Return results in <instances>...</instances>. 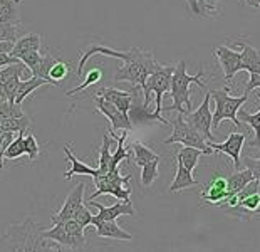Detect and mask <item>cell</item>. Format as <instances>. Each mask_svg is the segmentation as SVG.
Wrapping results in <instances>:
<instances>
[{
	"label": "cell",
	"instance_id": "6da1fadb",
	"mask_svg": "<svg viewBox=\"0 0 260 252\" xmlns=\"http://www.w3.org/2000/svg\"><path fill=\"white\" fill-rule=\"evenodd\" d=\"M46 227L27 217L19 226H10L0 235V250H52L60 245L44 237Z\"/></svg>",
	"mask_w": 260,
	"mask_h": 252
},
{
	"label": "cell",
	"instance_id": "7a4b0ae2",
	"mask_svg": "<svg viewBox=\"0 0 260 252\" xmlns=\"http://www.w3.org/2000/svg\"><path fill=\"white\" fill-rule=\"evenodd\" d=\"M203 76V69L200 67L195 76H190L186 72V63L185 61H180L176 64L173 76H171V88L167 93L168 96L173 99V104L170 106H163V111H178L180 115H188L191 111V98H190V86L191 84H197L202 89H205V82L202 81Z\"/></svg>",
	"mask_w": 260,
	"mask_h": 252
},
{
	"label": "cell",
	"instance_id": "3957f363",
	"mask_svg": "<svg viewBox=\"0 0 260 252\" xmlns=\"http://www.w3.org/2000/svg\"><path fill=\"white\" fill-rule=\"evenodd\" d=\"M159 66L161 64L156 63L153 50L131 47V59L128 63H124L123 67H119L114 76V79L116 81H128L133 84V86H140L141 89H145L148 76L153 74Z\"/></svg>",
	"mask_w": 260,
	"mask_h": 252
},
{
	"label": "cell",
	"instance_id": "277c9868",
	"mask_svg": "<svg viewBox=\"0 0 260 252\" xmlns=\"http://www.w3.org/2000/svg\"><path fill=\"white\" fill-rule=\"evenodd\" d=\"M175 67L171 66H159L153 74L148 76L146 86L143 89L145 93V103H143V109H148L149 103H151V94H154V111L151 113V120H158L163 125H170V120L161 116L163 111V96L170 91L171 88V76H173Z\"/></svg>",
	"mask_w": 260,
	"mask_h": 252
},
{
	"label": "cell",
	"instance_id": "5b68a950",
	"mask_svg": "<svg viewBox=\"0 0 260 252\" xmlns=\"http://www.w3.org/2000/svg\"><path fill=\"white\" fill-rule=\"evenodd\" d=\"M212 93V98L215 99V111H213V130H217L220 123L223 120H230L235 123V126L242 130V121L239 120V109L243 103L248 99V94H242L239 98H234L229 94V86L222 89H215Z\"/></svg>",
	"mask_w": 260,
	"mask_h": 252
},
{
	"label": "cell",
	"instance_id": "8992f818",
	"mask_svg": "<svg viewBox=\"0 0 260 252\" xmlns=\"http://www.w3.org/2000/svg\"><path fill=\"white\" fill-rule=\"evenodd\" d=\"M94 178V185H96V192H94L89 200H94L101 195H113V197L119 200H129L131 195V175L121 177L118 168H111L104 175H96Z\"/></svg>",
	"mask_w": 260,
	"mask_h": 252
},
{
	"label": "cell",
	"instance_id": "52a82bcc",
	"mask_svg": "<svg viewBox=\"0 0 260 252\" xmlns=\"http://www.w3.org/2000/svg\"><path fill=\"white\" fill-rule=\"evenodd\" d=\"M170 125L173 126V133L171 136L165 139L163 143H180L183 147H193L203 151V155H213V148L208 145V139H205L200 133L188 125L185 120V115H180L175 118L173 121H170Z\"/></svg>",
	"mask_w": 260,
	"mask_h": 252
},
{
	"label": "cell",
	"instance_id": "ba28073f",
	"mask_svg": "<svg viewBox=\"0 0 260 252\" xmlns=\"http://www.w3.org/2000/svg\"><path fill=\"white\" fill-rule=\"evenodd\" d=\"M210 99H212V93H207L202 101V104L198 106L195 111H190L188 115H185L186 123L190 125L193 130H197L202 134L205 139L215 143L217 138L213 134V113L210 111Z\"/></svg>",
	"mask_w": 260,
	"mask_h": 252
},
{
	"label": "cell",
	"instance_id": "9c48e42d",
	"mask_svg": "<svg viewBox=\"0 0 260 252\" xmlns=\"http://www.w3.org/2000/svg\"><path fill=\"white\" fill-rule=\"evenodd\" d=\"M94 103H96V108L101 115H104L111 121V130L109 133H116L118 130H133V121L131 116L128 113H123L118 106H114L111 101H108L106 98H103L101 94H96L94 96Z\"/></svg>",
	"mask_w": 260,
	"mask_h": 252
},
{
	"label": "cell",
	"instance_id": "30bf717a",
	"mask_svg": "<svg viewBox=\"0 0 260 252\" xmlns=\"http://www.w3.org/2000/svg\"><path fill=\"white\" fill-rule=\"evenodd\" d=\"M213 54L217 55L218 63L222 66L226 82H230L240 71H243L240 49L237 50V49H232L226 46H217V47H213Z\"/></svg>",
	"mask_w": 260,
	"mask_h": 252
},
{
	"label": "cell",
	"instance_id": "8fae6325",
	"mask_svg": "<svg viewBox=\"0 0 260 252\" xmlns=\"http://www.w3.org/2000/svg\"><path fill=\"white\" fill-rule=\"evenodd\" d=\"M44 237L59 244L60 249H82L86 245V239H79V237H76V235L69 234L68 229L64 226V222H57V223H54L52 229L44 231Z\"/></svg>",
	"mask_w": 260,
	"mask_h": 252
},
{
	"label": "cell",
	"instance_id": "7c38bea8",
	"mask_svg": "<svg viewBox=\"0 0 260 252\" xmlns=\"http://www.w3.org/2000/svg\"><path fill=\"white\" fill-rule=\"evenodd\" d=\"M245 139H247L245 133L234 131V133L229 134V138H226L223 143L208 142V145L213 148V151H222V153L229 155L230 158L234 160V165H235V170H237V168L242 166V163H240V151L243 148V145H245Z\"/></svg>",
	"mask_w": 260,
	"mask_h": 252
},
{
	"label": "cell",
	"instance_id": "4fadbf2b",
	"mask_svg": "<svg viewBox=\"0 0 260 252\" xmlns=\"http://www.w3.org/2000/svg\"><path fill=\"white\" fill-rule=\"evenodd\" d=\"M84 187H86L84 182L77 183V187L68 195V199H66L64 205L60 207V210L56 215H52V223L66 222V220H69V218L74 217L76 210L84 204Z\"/></svg>",
	"mask_w": 260,
	"mask_h": 252
},
{
	"label": "cell",
	"instance_id": "5bb4252c",
	"mask_svg": "<svg viewBox=\"0 0 260 252\" xmlns=\"http://www.w3.org/2000/svg\"><path fill=\"white\" fill-rule=\"evenodd\" d=\"M202 199L205 202H208V204L223 205L225 202L230 199V195H229V182H226V178L220 177V175H215L212 180L208 182V187L203 188Z\"/></svg>",
	"mask_w": 260,
	"mask_h": 252
},
{
	"label": "cell",
	"instance_id": "9a60e30c",
	"mask_svg": "<svg viewBox=\"0 0 260 252\" xmlns=\"http://www.w3.org/2000/svg\"><path fill=\"white\" fill-rule=\"evenodd\" d=\"M91 226L96 227L98 235L103 239H116V240H131L133 235L126 232L124 229H121L116 220H106L99 215H92Z\"/></svg>",
	"mask_w": 260,
	"mask_h": 252
},
{
	"label": "cell",
	"instance_id": "2e32d148",
	"mask_svg": "<svg viewBox=\"0 0 260 252\" xmlns=\"http://www.w3.org/2000/svg\"><path fill=\"white\" fill-rule=\"evenodd\" d=\"M89 205H92L94 209H98V215L106 220H116L119 215H135V207H133L131 200H121L118 204H114L111 207H104L101 204L89 200Z\"/></svg>",
	"mask_w": 260,
	"mask_h": 252
},
{
	"label": "cell",
	"instance_id": "e0dca14e",
	"mask_svg": "<svg viewBox=\"0 0 260 252\" xmlns=\"http://www.w3.org/2000/svg\"><path fill=\"white\" fill-rule=\"evenodd\" d=\"M96 94H101L103 98H106L108 101H111L114 106L123 111V113H128L133 108V94L131 91H119V89L114 88H101L98 89Z\"/></svg>",
	"mask_w": 260,
	"mask_h": 252
},
{
	"label": "cell",
	"instance_id": "ac0fdd59",
	"mask_svg": "<svg viewBox=\"0 0 260 252\" xmlns=\"http://www.w3.org/2000/svg\"><path fill=\"white\" fill-rule=\"evenodd\" d=\"M41 34H27L24 37H19V41L14 44V49L10 54L14 58L22 59L29 52H41Z\"/></svg>",
	"mask_w": 260,
	"mask_h": 252
},
{
	"label": "cell",
	"instance_id": "d6986e66",
	"mask_svg": "<svg viewBox=\"0 0 260 252\" xmlns=\"http://www.w3.org/2000/svg\"><path fill=\"white\" fill-rule=\"evenodd\" d=\"M64 153H66V160L71 161V168L68 172L64 173V178H73L76 175H89V177H96L98 175V168H91L87 166L86 163H82V161L77 160V156L74 155V151L71 150V145L64 148Z\"/></svg>",
	"mask_w": 260,
	"mask_h": 252
},
{
	"label": "cell",
	"instance_id": "ffe728a7",
	"mask_svg": "<svg viewBox=\"0 0 260 252\" xmlns=\"http://www.w3.org/2000/svg\"><path fill=\"white\" fill-rule=\"evenodd\" d=\"M176 161H178V165H176V175H175V180L170 185V192H181V190L191 188V187H195V185H202L200 182L193 178L191 170H188L180 160H176Z\"/></svg>",
	"mask_w": 260,
	"mask_h": 252
},
{
	"label": "cell",
	"instance_id": "44dd1931",
	"mask_svg": "<svg viewBox=\"0 0 260 252\" xmlns=\"http://www.w3.org/2000/svg\"><path fill=\"white\" fill-rule=\"evenodd\" d=\"M218 2L220 0H186V5L193 15L208 19V17H217L220 14Z\"/></svg>",
	"mask_w": 260,
	"mask_h": 252
},
{
	"label": "cell",
	"instance_id": "7402d4cb",
	"mask_svg": "<svg viewBox=\"0 0 260 252\" xmlns=\"http://www.w3.org/2000/svg\"><path fill=\"white\" fill-rule=\"evenodd\" d=\"M239 49L242 50L243 71H248V74H260V49L248 44H239Z\"/></svg>",
	"mask_w": 260,
	"mask_h": 252
},
{
	"label": "cell",
	"instance_id": "603a6c76",
	"mask_svg": "<svg viewBox=\"0 0 260 252\" xmlns=\"http://www.w3.org/2000/svg\"><path fill=\"white\" fill-rule=\"evenodd\" d=\"M253 173L252 170H240V168H237V172H234L232 175L226 177V182H229V195L230 197H234L237 192H240L243 187H247L248 183L253 180Z\"/></svg>",
	"mask_w": 260,
	"mask_h": 252
},
{
	"label": "cell",
	"instance_id": "cb8c5ba5",
	"mask_svg": "<svg viewBox=\"0 0 260 252\" xmlns=\"http://www.w3.org/2000/svg\"><path fill=\"white\" fill-rule=\"evenodd\" d=\"M20 5L22 0H0V22H20Z\"/></svg>",
	"mask_w": 260,
	"mask_h": 252
},
{
	"label": "cell",
	"instance_id": "d4e9b609",
	"mask_svg": "<svg viewBox=\"0 0 260 252\" xmlns=\"http://www.w3.org/2000/svg\"><path fill=\"white\" fill-rule=\"evenodd\" d=\"M47 84L49 82L46 79H42V77H37V76H32L30 79H27V81H20L19 89H17V96H15V103L22 106L24 99L29 96L30 93H34L36 89L42 88V86H47Z\"/></svg>",
	"mask_w": 260,
	"mask_h": 252
},
{
	"label": "cell",
	"instance_id": "484cf974",
	"mask_svg": "<svg viewBox=\"0 0 260 252\" xmlns=\"http://www.w3.org/2000/svg\"><path fill=\"white\" fill-rule=\"evenodd\" d=\"M131 150H133V156H135V163L140 168L145 166L146 163H149V161H153V160H159L158 155L154 153L151 148H148L146 145H143L140 142L131 143Z\"/></svg>",
	"mask_w": 260,
	"mask_h": 252
},
{
	"label": "cell",
	"instance_id": "4316f807",
	"mask_svg": "<svg viewBox=\"0 0 260 252\" xmlns=\"http://www.w3.org/2000/svg\"><path fill=\"white\" fill-rule=\"evenodd\" d=\"M255 94H257V98L260 99V91H258V89H255ZM239 120L242 123H245V125L252 126L253 133H255V138H253L252 142L248 143V147H253V148L260 150V111H257L255 115L243 113L242 116H239Z\"/></svg>",
	"mask_w": 260,
	"mask_h": 252
},
{
	"label": "cell",
	"instance_id": "83f0119b",
	"mask_svg": "<svg viewBox=\"0 0 260 252\" xmlns=\"http://www.w3.org/2000/svg\"><path fill=\"white\" fill-rule=\"evenodd\" d=\"M202 156H203L202 150L193 148V147H183L178 151V155H176V160H180L181 163H183L188 168V170L193 172L197 168L198 161H200Z\"/></svg>",
	"mask_w": 260,
	"mask_h": 252
},
{
	"label": "cell",
	"instance_id": "f1b7e54d",
	"mask_svg": "<svg viewBox=\"0 0 260 252\" xmlns=\"http://www.w3.org/2000/svg\"><path fill=\"white\" fill-rule=\"evenodd\" d=\"M111 139L113 138H109V134H104L103 136V145H101V148H99V165H98V175H104V173H108L109 172V165H111Z\"/></svg>",
	"mask_w": 260,
	"mask_h": 252
},
{
	"label": "cell",
	"instance_id": "f546056e",
	"mask_svg": "<svg viewBox=\"0 0 260 252\" xmlns=\"http://www.w3.org/2000/svg\"><path fill=\"white\" fill-rule=\"evenodd\" d=\"M25 67L27 66L22 63V61H19V63L9 64V66H5V67L0 69V99H5V91H4L5 82H7L10 77H14V76H17V74H22Z\"/></svg>",
	"mask_w": 260,
	"mask_h": 252
},
{
	"label": "cell",
	"instance_id": "4dcf8cb0",
	"mask_svg": "<svg viewBox=\"0 0 260 252\" xmlns=\"http://www.w3.org/2000/svg\"><path fill=\"white\" fill-rule=\"evenodd\" d=\"M128 134H129V130H123L121 136H118L114 139V142L118 143V148H116V151L111 156V165H109V170H111V168H118V165L121 163V161H124V160L128 161L129 151L124 148V142H126V138H128Z\"/></svg>",
	"mask_w": 260,
	"mask_h": 252
},
{
	"label": "cell",
	"instance_id": "1f68e13d",
	"mask_svg": "<svg viewBox=\"0 0 260 252\" xmlns=\"http://www.w3.org/2000/svg\"><path fill=\"white\" fill-rule=\"evenodd\" d=\"M24 133L25 130L19 131V136L12 139V143L9 145L7 150H5V158L7 160H17L20 156L25 155V142H24Z\"/></svg>",
	"mask_w": 260,
	"mask_h": 252
},
{
	"label": "cell",
	"instance_id": "d6a6232c",
	"mask_svg": "<svg viewBox=\"0 0 260 252\" xmlns=\"http://www.w3.org/2000/svg\"><path fill=\"white\" fill-rule=\"evenodd\" d=\"M69 76V66L64 63V61H56V63L52 64L51 71H49V77H51L52 81V86H60L66 79H68Z\"/></svg>",
	"mask_w": 260,
	"mask_h": 252
},
{
	"label": "cell",
	"instance_id": "836d02e7",
	"mask_svg": "<svg viewBox=\"0 0 260 252\" xmlns=\"http://www.w3.org/2000/svg\"><path fill=\"white\" fill-rule=\"evenodd\" d=\"M20 22L9 24V22H0V42H17L20 36Z\"/></svg>",
	"mask_w": 260,
	"mask_h": 252
},
{
	"label": "cell",
	"instance_id": "e575fe53",
	"mask_svg": "<svg viewBox=\"0 0 260 252\" xmlns=\"http://www.w3.org/2000/svg\"><path fill=\"white\" fill-rule=\"evenodd\" d=\"M101 77H103V71L99 69V67H94V69H91L89 72L86 74V79L82 81L79 86L74 88V89H71V91H68L66 94L68 96H76L77 93H81V91H84V89H87L89 86H92V84H96L101 81Z\"/></svg>",
	"mask_w": 260,
	"mask_h": 252
},
{
	"label": "cell",
	"instance_id": "d590c367",
	"mask_svg": "<svg viewBox=\"0 0 260 252\" xmlns=\"http://www.w3.org/2000/svg\"><path fill=\"white\" fill-rule=\"evenodd\" d=\"M56 58H52L51 54H42V61L39 63V66L36 67L34 71H32V76H37V77H42V79H46L49 84L52 86V81H51V77H49V71H51V67L52 64L56 63Z\"/></svg>",
	"mask_w": 260,
	"mask_h": 252
},
{
	"label": "cell",
	"instance_id": "8d00e7d4",
	"mask_svg": "<svg viewBox=\"0 0 260 252\" xmlns=\"http://www.w3.org/2000/svg\"><path fill=\"white\" fill-rule=\"evenodd\" d=\"M159 160H153L149 161V163H146L145 166H141V183L145 185V187H149L154 180L158 178L159 175Z\"/></svg>",
	"mask_w": 260,
	"mask_h": 252
},
{
	"label": "cell",
	"instance_id": "74e56055",
	"mask_svg": "<svg viewBox=\"0 0 260 252\" xmlns=\"http://www.w3.org/2000/svg\"><path fill=\"white\" fill-rule=\"evenodd\" d=\"M24 116L22 106L17 103H10L7 99H0V118H20Z\"/></svg>",
	"mask_w": 260,
	"mask_h": 252
},
{
	"label": "cell",
	"instance_id": "f35d334b",
	"mask_svg": "<svg viewBox=\"0 0 260 252\" xmlns=\"http://www.w3.org/2000/svg\"><path fill=\"white\" fill-rule=\"evenodd\" d=\"M24 142H25V155L29 156L30 161L36 160L37 156H39V153H41V147H39V143H37V139L34 136V133L27 134V136L24 138Z\"/></svg>",
	"mask_w": 260,
	"mask_h": 252
},
{
	"label": "cell",
	"instance_id": "ab89813d",
	"mask_svg": "<svg viewBox=\"0 0 260 252\" xmlns=\"http://www.w3.org/2000/svg\"><path fill=\"white\" fill-rule=\"evenodd\" d=\"M74 218L77 222L81 223V226H84V227H87V226H91V220H92V214L89 210H87V207L82 204L79 209L76 210V214H74Z\"/></svg>",
	"mask_w": 260,
	"mask_h": 252
},
{
	"label": "cell",
	"instance_id": "60d3db41",
	"mask_svg": "<svg viewBox=\"0 0 260 252\" xmlns=\"http://www.w3.org/2000/svg\"><path fill=\"white\" fill-rule=\"evenodd\" d=\"M20 61H22V63H24L27 67H29L30 72H32V71H34L36 67L39 66V63L42 61V54H41V52H29V54H25Z\"/></svg>",
	"mask_w": 260,
	"mask_h": 252
},
{
	"label": "cell",
	"instance_id": "b9f144b4",
	"mask_svg": "<svg viewBox=\"0 0 260 252\" xmlns=\"http://www.w3.org/2000/svg\"><path fill=\"white\" fill-rule=\"evenodd\" d=\"M242 163L245 168H248V170H252L253 177L260 182V158H248V156H245Z\"/></svg>",
	"mask_w": 260,
	"mask_h": 252
},
{
	"label": "cell",
	"instance_id": "7bdbcfd3",
	"mask_svg": "<svg viewBox=\"0 0 260 252\" xmlns=\"http://www.w3.org/2000/svg\"><path fill=\"white\" fill-rule=\"evenodd\" d=\"M20 59L17 58H14L12 54H5V52H0V69L5 66H9V64H15V63H19Z\"/></svg>",
	"mask_w": 260,
	"mask_h": 252
},
{
	"label": "cell",
	"instance_id": "ee69618b",
	"mask_svg": "<svg viewBox=\"0 0 260 252\" xmlns=\"http://www.w3.org/2000/svg\"><path fill=\"white\" fill-rule=\"evenodd\" d=\"M4 134H5V131H0V142L4 139Z\"/></svg>",
	"mask_w": 260,
	"mask_h": 252
}]
</instances>
